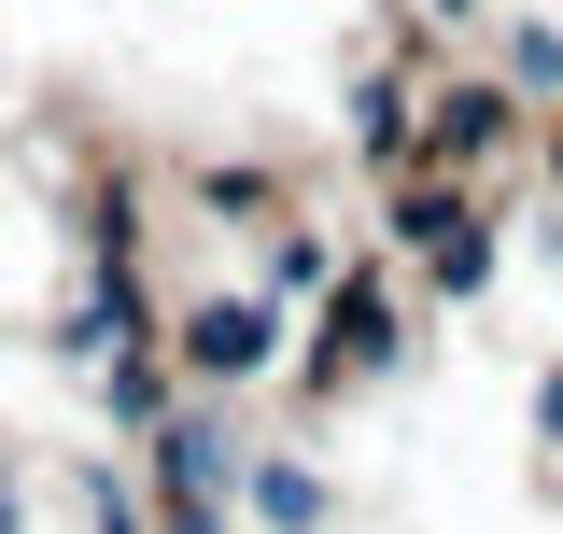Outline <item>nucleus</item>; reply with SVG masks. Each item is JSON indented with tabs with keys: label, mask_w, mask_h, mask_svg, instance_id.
I'll use <instances>...</instances> for the list:
<instances>
[{
	"label": "nucleus",
	"mask_w": 563,
	"mask_h": 534,
	"mask_svg": "<svg viewBox=\"0 0 563 534\" xmlns=\"http://www.w3.org/2000/svg\"><path fill=\"white\" fill-rule=\"evenodd\" d=\"M198 352H211V380H254V366H268V310H211Z\"/></svg>",
	"instance_id": "obj_1"
}]
</instances>
